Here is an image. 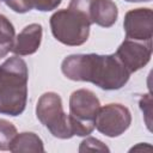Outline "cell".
<instances>
[{"instance_id":"obj_1","label":"cell","mask_w":153,"mask_h":153,"mask_svg":"<svg viewBox=\"0 0 153 153\" xmlns=\"http://www.w3.org/2000/svg\"><path fill=\"white\" fill-rule=\"evenodd\" d=\"M63 75L73 81L92 82L105 91L122 88L130 73L115 54H73L61 63Z\"/></svg>"},{"instance_id":"obj_2","label":"cell","mask_w":153,"mask_h":153,"mask_svg":"<svg viewBox=\"0 0 153 153\" xmlns=\"http://www.w3.org/2000/svg\"><path fill=\"white\" fill-rule=\"evenodd\" d=\"M29 71L26 62L18 55L11 56L0 66V114L19 116L27 100Z\"/></svg>"},{"instance_id":"obj_3","label":"cell","mask_w":153,"mask_h":153,"mask_svg":"<svg viewBox=\"0 0 153 153\" xmlns=\"http://www.w3.org/2000/svg\"><path fill=\"white\" fill-rule=\"evenodd\" d=\"M91 2L92 0H71L67 8L51 14L49 24L56 41L65 45L78 47L88 39L90 26L92 25Z\"/></svg>"},{"instance_id":"obj_4","label":"cell","mask_w":153,"mask_h":153,"mask_svg":"<svg viewBox=\"0 0 153 153\" xmlns=\"http://www.w3.org/2000/svg\"><path fill=\"white\" fill-rule=\"evenodd\" d=\"M100 102L94 92L79 88L69 97V123L73 135L87 136L94 130V121Z\"/></svg>"},{"instance_id":"obj_5","label":"cell","mask_w":153,"mask_h":153,"mask_svg":"<svg viewBox=\"0 0 153 153\" xmlns=\"http://www.w3.org/2000/svg\"><path fill=\"white\" fill-rule=\"evenodd\" d=\"M36 116L54 137L66 140L74 136L69 117L63 110L62 99L59 93H43L36 104Z\"/></svg>"},{"instance_id":"obj_6","label":"cell","mask_w":153,"mask_h":153,"mask_svg":"<svg viewBox=\"0 0 153 153\" xmlns=\"http://www.w3.org/2000/svg\"><path fill=\"white\" fill-rule=\"evenodd\" d=\"M131 114L130 110L120 103H110L99 108L94 128L108 137H117L124 134L130 127Z\"/></svg>"},{"instance_id":"obj_7","label":"cell","mask_w":153,"mask_h":153,"mask_svg":"<svg viewBox=\"0 0 153 153\" xmlns=\"http://www.w3.org/2000/svg\"><path fill=\"white\" fill-rule=\"evenodd\" d=\"M115 55L131 74L143 68L149 62L152 56V39L136 41L126 38L117 48Z\"/></svg>"},{"instance_id":"obj_8","label":"cell","mask_w":153,"mask_h":153,"mask_svg":"<svg viewBox=\"0 0 153 153\" xmlns=\"http://www.w3.org/2000/svg\"><path fill=\"white\" fill-rule=\"evenodd\" d=\"M126 37L136 41H151L153 35V11L139 7L126 13L123 20Z\"/></svg>"},{"instance_id":"obj_9","label":"cell","mask_w":153,"mask_h":153,"mask_svg":"<svg viewBox=\"0 0 153 153\" xmlns=\"http://www.w3.org/2000/svg\"><path fill=\"white\" fill-rule=\"evenodd\" d=\"M43 27L38 23L26 25L14 38L12 53L18 56H26L35 54L42 42Z\"/></svg>"},{"instance_id":"obj_10","label":"cell","mask_w":153,"mask_h":153,"mask_svg":"<svg viewBox=\"0 0 153 153\" xmlns=\"http://www.w3.org/2000/svg\"><path fill=\"white\" fill-rule=\"evenodd\" d=\"M90 17L92 24L102 27H110L117 22V5L112 0H92Z\"/></svg>"},{"instance_id":"obj_11","label":"cell","mask_w":153,"mask_h":153,"mask_svg":"<svg viewBox=\"0 0 153 153\" xmlns=\"http://www.w3.org/2000/svg\"><path fill=\"white\" fill-rule=\"evenodd\" d=\"M8 151L13 153H22V152L38 153V152H44V146L42 139L37 134L32 131H23L19 134L17 133V135L11 142Z\"/></svg>"},{"instance_id":"obj_12","label":"cell","mask_w":153,"mask_h":153,"mask_svg":"<svg viewBox=\"0 0 153 153\" xmlns=\"http://www.w3.org/2000/svg\"><path fill=\"white\" fill-rule=\"evenodd\" d=\"M14 38L16 32L13 24L7 17L0 13V59L5 57L12 50Z\"/></svg>"},{"instance_id":"obj_13","label":"cell","mask_w":153,"mask_h":153,"mask_svg":"<svg viewBox=\"0 0 153 153\" xmlns=\"http://www.w3.org/2000/svg\"><path fill=\"white\" fill-rule=\"evenodd\" d=\"M16 126L4 118H0V151H8L12 140L17 135Z\"/></svg>"},{"instance_id":"obj_14","label":"cell","mask_w":153,"mask_h":153,"mask_svg":"<svg viewBox=\"0 0 153 153\" xmlns=\"http://www.w3.org/2000/svg\"><path fill=\"white\" fill-rule=\"evenodd\" d=\"M79 152H110V148L100 140L88 136L80 142Z\"/></svg>"},{"instance_id":"obj_15","label":"cell","mask_w":153,"mask_h":153,"mask_svg":"<svg viewBox=\"0 0 153 153\" xmlns=\"http://www.w3.org/2000/svg\"><path fill=\"white\" fill-rule=\"evenodd\" d=\"M139 105H140V109L143 112L145 123H146L148 130H152V127H151L152 126V97H151V94L149 93L143 94L140 98Z\"/></svg>"},{"instance_id":"obj_16","label":"cell","mask_w":153,"mask_h":153,"mask_svg":"<svg viewBox=\"0 0 153 153\" xmlns=\"http://www.w3.org/2000/svg\"><path fill=\"white\" fill-rule=\"evenodd\" d=\"M4 2L16 13H26L33 8V0H4Z\"/></svg>"},{"instance_id":"obj_17","label":"cell","mask_w":153,"mask_h":153,"mask_svg":"<svg viewBox=\"0 0 153 153\" xmlns=\"http://www.w3.org/2000/svg\"><path fill=\"white\" fill-rule=\"evenodd\" d=\"M62 0H33V8L41 12H49L61 4Z\"/></svg>"},{"instance_id":"obj_18","label":"cell","mask_w":153,"mask_h":153,"mask_svg":"<svg viewBox=\"0 0 153 153\" xmlns=\"http://www.w3.org/2000/svg\"><path fill=\"white\" fill-rule=\"evenodd\" d=\"M145 147H148V148H151V145H147V143H139V145H136V146H134V147H131L130 148V151H139V149H145Z\"/></svg>"},{"instance_id":"obj_19","label":"cell","mask_w":153,"mask_h":153,"mask_svg":"<svg viewBox=\"0 0 153 153\" xmlns=\"http://www.w3.org/2000/svg\"><path fill=\"white\" fill-rule=\"evenodd\" d=\"M127 2H148L151 0H124Z\"/></svg>"},{"instance_id":"obj_20","label":"cell","mask_w":153,"mask_h":153,"mask_svg":"<svg viewBox=\"0 0 153 153\" xmlns=\"http://www.w3.org/2000/svg\"><path fill=\"white\" fill-rule=\"evenodd\" d=\"M1 1H4V0H0V2H1Z\"/></svg>"}]
</instances>
